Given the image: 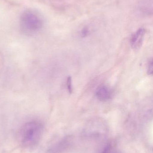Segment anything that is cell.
Segmentation results:
<instances>
[{"mask_svg": "<svg viewBox=\"0 0 153 153\" xmlns=\"http://www.w3.org/2000/svg\"><path fill=\"white\" fill-rule=\"evenodd\" d=\"M147 73L149 75L152 74H153V60L151 59L149 60L148 64V68H147Z\"/></svg>", "mask_w": 153, "mask_h": 153, "instance_id": "cell-7", "label": "cell"}, {"mask_svg": "<svg viewBox=\"0 0 153 153\" xmlns=\"http://www.w3.org/2000/svg\"><path fill=\"white\" fill-rule=\"evenodd\" d=\"M88 33H89V30H88V29L86 28H84L82 30V36H86L88 35Z\"/></svg>", "mask_w": 153, "mask_h": 153, "instance_id": "cell-8", "label": "cell"}, {"mask_svg": "<svg viewBox=\"0 0 153 153\" xmlns=\"http://www.w3.org/2000/svg\"><path fill=\"white\" fill-rule=\"evenodd\" d=\"M66 85H67V89H68V91L70 94H72V79L71 76H69L67 78V82H66Z\"/></svg>", "mask_w": 153, "mask_h": 153, "instance_id": "cell-6", "label": "cell"}, {"mask_svg": "<svg viewBox=\"0 0 153 153\" xmlns=\"http://www.w3.org/2000/svg\"><path fill=\"white\" fill-rule=\"evenodd\" d=\"M21 29L26 35H32L40 30L43 22L41 17L35 12L31 10L24 11L20 19Z\"/></svg>", "mask_w": 153, "mask_h": 153, "instance_id": "cell-2", "label": "cell"}, {"mask_svg": "<svg viewBox=\"0 0 153 153\" xmlns=\"http://www.w3.org/2000/svg\"><path fill=\"white\" fill-rule=\"evenodd\" d=\"M145 35V30L143 28H140L132 36L131 38V47L134 49H137L142 46Z\"/></svg>", "mask_w": 153, "mask_h": 153, "instance_id": "cell-3", "label": "cell"}, {"mask_svg": "<svg viewBox=\"0 0 153 153\" xmlns=\"http://www.w3.org/2000/svg\"><path fill=\"white\" fill-rule=\"evenodd\" d=\"M43 130V124L39 120H31L25 123L20 131L22 146L30 148L37 145L42 137Z\"/></svg>", "mask_w": 153, "mask_h": 153, "instance_id": "cell-1", "label": "cell"}, {"mask_svg": "<svg viewBox=\"0 0 153 153\" xmlns=\"http://www.w3.org/2000/svg\"><path fill=\"white\" fill-rule=\"evenodd\" d=\"M112 93L110 89L104 85H99L96 91V96L99 100L106 101L111 97Z\"/></svg>", "mask_w": 153, "mask_h": 153, "instance_id": "cell-4", "label": "cell"}, {"mask_svg": "<svg viewBox=\"0 0 153 153\" xmlns=\"http://www.w3.org/2000/svg\"><path fill=\"white\" fill-rule=\"evenodd\" d=\"M69 145L68 137L64 138L59 143L50 148L48 151V153H59L63 150Z\"/></svg>", "mask_w": 153, "mask_h": 153, "instance_id": "cell-5", "label": "cell"}, {"mask_svg": "<svg viewBox=\"0 0 153 153\" xmlns=\"http://www.w3.org/2000/svg\"><path fill=\"white\" fill-rule=\"evenodd\" d=\"M110 145H108L107 146L105 147L104 148L103 151H102V153H108L110 149Z\"/></svg>", "mask_w": 153, "mask_h": 153, "instance_id": "cell-9", "label": "cell"}]
</instances>
